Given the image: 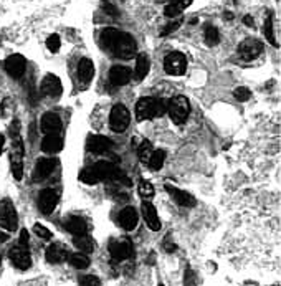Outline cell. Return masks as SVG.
<instances>
[{
	"instance_id": "obj_28",
	"label": "cell",
	"mask_w": 281,
	"mask_h": 286,
	"mask_svg": "<svg viewBox=\"0 0 281 286\" xmlns=\"http://www.w3.org/2000/svg\"><path fill=\"white\" fill-rule=\"evenodd\" d=\"M75 247L78 248L80 252H84V253H88V252H93V247H95V243H93V240L89 238V236L86 234H83V235H76V238H75Z\"/></svg>"
},
{
	"instance_id": "obj_8",
	"label": "cell",
	"mask_w": 281,
	"mask_h": 286,
	"mask_svg": "<svg viewBox=\"0 0 281 286\" xmlns=\"http://www.w3.org/2000/svg\"><path fill=\"white\" fill-rule=\"evenodd\" d=\"M9 255H10L12 263H14L17 268H20V269L30 268L32 258H30V253H28V247H25V245L17 243L15 247L10 248V253H9Z\"/></svg>"
},
{
	"instance_id": "obj_1",
	"label": "cell",
	"mask_w": 281,
	"mask_h": 286,
	"mask_svg": "<svg viewBox=\"0 0 281 286\" xmlns=\"http://www.w3.org/2000/svg\"><path fill=\"white\" fill-rule=\"evenodd\" d=\"M101 43L106 50L113 51L121 60H131L137 55V47L132 36L116 28H106L101 34Z\"/></svg>"
},
{
	"instance_id": "obj_42",
	"label": "cell",
	"mask_w": 281,
	"mask_h": 286,
	"mask_svg": "<svg viewBox=\"0 0 281 286\" xmlns=\"http://www.w3.org/2000/svg\"><path fill=\"white\" fill-rule=\"evenodd\" d=\"M9 240V234L7 232H0V243H5Z\"/></svg>"
},
{
	"instance_id": "obj_32",
	"label": "cell",
	"mask_w": 281,
	"mask_h": 286,
	"mask_svg": "<svg viewBox=\"0 0 281 286\" xmlns=\"http://www.w3.org/2000/svg\"><path fill=\"white\" fill-rule=\"evenodd\" d=\"M218 38H220V35H218L217 28L212 27V25H209L205 28V40H207V43H209V45H217Z\"/></svg>"
},
{
	"instance_id": "obj_20",
	"label": "cell",
	"mask_w": 281,
	"mask_h": 286,
	"mask_svg": "<svg viewBox=\"0 0 281 286\" xmlns=\"http://www.w3.org/2000/svg\"><path fill=\"white\" fill-rule=\"evenodd\" d=\"M63 141L58 134H45L43 141H42V151L47 154H56L62 151Z\"/></svg>"
},
{
	"instance_id": "obj_26",
	"label": "cell",
	"mask_w": 281,
	"mask_h": 286,
	"mask_svg": "<svg viewBox=\"0 0 281 286\" xmlns=\"http://www.w3.org/2000/svg\"><path fill=\"white\" fill-rule=\"evenodd\" d=\"M95 75V67H93V61L88 58H83L78 65V76L81 81H89Z\"/></svg>"
},
{
	"instance_id": "obj_7",
	"label": "cell",
	"mask_w": 281,
	"mask_h": 286,
	"mask_svg": "<svg viewBox=\"0 0 281 286\" xmlns=\"http://www.w3.org/2000/svg\"><path fill=\"white\" fill-rule=\"evenodd\" d=\"M185 68H187V60L182 53H170V55L165 56L164 69L167 75L181 76L185 73Z\"/></svg>"
},
{
	"instance_id": "obj_11",
	"label": "cell",
	"mask_w": 281,
	"mask_h": 286,
	"mask_svg": "<svg viewBox=\"0 0 281 286\" xmlns=\"http://www.w3.org/2000/svg\"><path fill=\"white\" fill-rule=\"evenodd\" d=\"M109 253L116 261H123L128 260L132 255V245L128 240H117L109 245Z\"/></svg>"
},
{
	"instance_id": "obj_43",
	"label": "cell",
	"mask_w": 281,
	"mask_h": 286,
	"mask_svg": "<svg viewBox=\"0 0 281 286\" xmlns=\"http://www.w3.org/2000/svg\"><path fill=\"white\" fill-rule=\"evenodd\" d=\"M3 146H5V136H3V134H0V156H2Z\"/></svg>"
},
{
	"instance_id": "obj_39",
	"label": "cell",
	"mask_w": 281,
	"mask_h": 286,
	"mask_svg": "<svg viewBox=\"0 0 281 286\" xmlns=\"http://www.w3.org/2000/svg\"><path fill=\"white\" fill-rule=\"evenodd\" d=\"M80 283H81V285L96 286V285H99V280H98L96 276H91V275H89V276H83V278H81V280H80Z\"/></svg>"
},
{
	"instance_id": "obj_13",
	"label": "cell",
	"mask_w": 281,
	"mask_h": 286,
	"mask_svg": "<svg viewBox=\"0 0 281 286\" xmlns=\"http://www.w3.org/2000/svg\"><path fill=\"white\" fill-rule=\"evenodd\" d=\"M132 80V71L128 67H113L111 71H109V81H111L115 86H124L129 81Z\"/></svg>"
},
{
	"instance_id": "obj_21",
	"label": "cell",
	"mask_w": 281,
	"mask_h": 286,
	"mask_svg": "<svg viewBox=\"0 0 281 286\" xmlns=\"http://www.w3.org/2000/svg\"><path fill=\"white\" fill-rule=\"evenodd\" d=\"M119 225L124 228V230H134L137 225V212L134 210L132 207H126L121 210L119 214Z\"/></svg>"
},
{
	"instance_id": "obj_9",
	"label": "cell",
	"mask_w": 281,
	"mask_h": 286,
	"mask_svg": "<svg viewBox=\"0 0 281 286\" xmlns=\"http://www.w3.org/2000/svg\"><path fill=\"white\" fill-rule=\"evenodd\" d=\"M262 51H263L262 42H258V40H253V38L243 40V42L240 43V47H238L240 56H242V58L245 60V61H253V60H256Z\"/></svg>"
},
{
	"instance_id": "obj_10",
	"label": "cell",
	"mask_w": 281,
	"mask_h": 286,
	"mask_svg": "<svg viewBox=\"0 0 281 286\" xmlns=\"http://www.w3.org/2000/svg\"><path fill=\"white\" fill-rule=\"evenodd\" d=\"M63 86L62 81H60L58 76L55 75H45V78L42 81V93L48 98H58L62 95Z\"/></svg>"
},
{
	"instance_id": "obj_2",
	"label": "cell",
	"mask_w": 281,
	"mask_h": 286,
	"mask_svg": "<svg viewBox=\"0 0 281 286\" xmlns=\"http://www.w3.org/2000/svg\"><path fill=\"white\" fill-rule=\"evenodd\" d=\"M165 113H167V101L157 100V98H142L136 104V116L139 121L164 116Z\"/></svg>"
},
{
	"instance_id": "obj_31",
	"label": "cell",
	"mask_w": 281,
	"mask_h": 286,
	"mask_svg": "<svg viewBox=\"0 0 281 286\" xmlns=\"http://www.w3.org/2000/svg\"><path fill=\"white\" fill-rule=\"evenodd\" d=\"M80 181L84 182V184H89V185H93V184H98L99 181H98L96 174L93 172L91 167H88V169H84L83 172L80 174Z\"/></svg>"
},
{
	"instance_id": "obj_14",
	"label": "cell",
	"mask_w": 281,
	"mask_h": 286,
	"mask_svg": "<svg viewBox=\"0 0 281 286\" xmlns=\"http://www.w3.org/2000/svg\"><path fill=\"white\" fill-rule=\"evenodd\" d=\"M165 190L169 192V195L172 197V200L176 203H179V205H182V207H194L195 205V197L192 194H189V192L177 189V187H174V185H165Z\"/></svg>"
},
{
	"instance_id": "obj_41",
	"label": "cell",
	"mask_w": 281,
	"mask_h": 286,
	"mask_svg": "<svg viewBox=\"0 0 281 286\" xmlns=\"http://www.w3.org/2000/svg\"><path fill=\"white\" fill-rule=\"evenodd\" d=\"M18 243H22V245H25V247H28V234H27V230L20 232V242Z\"/></svg>"
},
{
	"instance_id": "obj_37",
	"label": "cell",
	"mask_w": 281,
	"mask_h": 286,
	"mask_svg": "<svg viewBox=\"0 0 281 286\" xmlns=\"http://www.w3.org/2000/svg\"><path fill=\"white\" fill-rule=\"evenodd\" d=\"M233 96L237 98L238 101H247V100H250V96H251V91L248 88H245V86H240V88H237L233 91Z\"/></svg>"
},
{
	"instance_id": "obj_25",
	"label": "cell",
	"mask_w": 281,
	"mask_h": 286,
	"mask_svg": "<svg viewBox=\"0 0 281 286\" xmlns=\"http://www.w3.org/2000/svg\"><path fill=\"white\" fill-rule=\"evenodd\" d=\"M190 3H192V0H172V2L165 7L164 14L167 17H177V15L182 14V10L190 5Z\"/></svg>"
},
{
	"instance_id": "obj_33",
	"label": "cell",
	"mask_w": 281,
	"mask_h": 286,
	"mask_svg": "<svg viewBox=\"0 0 281 286\" xmlns=\"http://www.w3.org/2000/svg\"><path fill=\"white\" fill-rule=\"evenodd\" d=\"M139 194L142 197L150 199L154 195V185L149 181H141L139 182Z\"/></svg>"
},
{
	"instance_id": "obj_23",
	"label": "cell",
	"mask_w": 281,
	"mask_h": 286,
	"mask_svg": "<svg viewBox=\"0 0 281 286\" xmlns=\"http://www.w3.org/2000/svg\"><path fill=\"white\" fill-rule=\"evenodd\" d=\"M148 73H149V60L144 53H141V55H137V58H136V67H134L132 78L136 81H142L146 76H148Z\"/></svg>"
},
{
	"instance_id": "obj_5",
	"label": "cell",
	"mask_w": 281,
	"mask_h": 286,
	"mask_svg": "<svg viewBox=\"0 0 281 286\" xmlns=\"http://www.w3.org/2000/svg\"><path fill=\"white\" fill-rule=\"evenodd\" d=\"M93 172L96 174L98 181H121L124 182V174L117 169L116 166L109 164V162H96L95 166H91Z\"/></svg>"
},
{
	"instance_id": "obj_36",
	"label": "cell",
	"mask_w": 281,
	"mask_h": 286,
	"mask_svg": "<svg viewBox=\"0 0 281 286\" xmlns=\"http://www.w3.org/2000/svg\"><path fill=\"white\" fill-rule=\"evenodd\" d=\"M33 232L36 235L40 236V238H45V240H50L51 236H53V234L50 230H48L47 227H43L42 223H35V227H33Z\"/></svg>"
},
{
	"instance_id": "obj_35",
	"label": "cell",
	"mask_w": 281,
	"mask_h": 286,
	"mask_svg": "<svg viewBox=\"0 0 281 286\" xmlns=\"http://www.w3.org/2000/svg\"><path fill=\"white\" fill-rule=\"evenodd\" d=\"M60 45H62V42H60V36L58 35H50L47 40V47L48 50H50L51 53H56L60 50Z\"/></svg>"
},
{
	"instance_id": "obj_4",
	"label": "cell",
	"mask_w": 281,
	"mask_h": 286,
	"mask_svg": "<svg viewBox=\"0 0 281 286\" xmlns=\"http://www.w3.org/2000/svg\"><path fill=\"white\" fill-rule=\"evenodd\" d=\"M18 225V217L10 199H3L0 202V227L5 232H15Z\"/></svg>"
},
{
	"instance_id": "obj_18",
	"label": "cell",
	"mask_w": 281,
	"mask_h": 286,
	"mask_svg": "<svg viewBox=\"0 0 281 286\" xmlns=\"http://www.w3.org/2000/svg\"><path fill=\"white\" fill-rule=\"evenodd\" d=\"M88 151L93 154H104L108 152L109 148H111V141L104 136H99V134H95V136L88 137Z\"/></svg>"
},
{
	"instance_id": "obj_44",
	"label": "cell",
	"mask_w": 281,
	"mask_h": 286,
	"mask_svg": "<svg viewBox=\"0 0 281 286\" xmlns=\"http://www.w3.org/2000/svg\"><path fill=\"white\" fill-rule=\"evenodd\" d=\"M243 22H245L247 23V25H253V20H251V17H245V18H243Z\"/></svg>"
},
{
	"instance_id": "obj_34",
	"label": "cell",
	"mask_w": 281,
	"mask_h": 286,
	"mask_svg": "<svg viewBox=\"0 0 281 286\" xmlns=\"http://www.w3.org/2000/svg\"><path fill=\"white\" fill-rule=\"evenodd\" d=\"M264 35H266V38L270 40V42L275 45V47H278L276 36H275V34H273V20H271V15L266 18V22H264Z\"/></svg>"
},
{
	"instance_id": "obj_38",
	"label": "cell",
	"mask_w": 281,
	"mask_h": 286,
	"mask_svg": "<svg viewBox=\"0 0 281 286\" xmlns=\"http://www.w3.org/2000/svg\"><path fill=\"white\" fill-rule=\"evenodd\" d=\"M182 25V18H179V20H174V22H170L169 25H167L164 28V32H162V35H169V34H172V32H176L179 27Z\"/></svg>"
},
{
	"instance_id": "obj_40",
	"label": "cell",
	"mask_w": 281,
	"mask_h": 286,
	"mask_svg": "<svg viewBox=\"0 0 281 286\" xmlns=\"http://www.w3.org/2000/svg\"><path fill=\"white\" fill-rule=\"evenodd\" d=\"M103 9H104L106 12H108L109 15H115V17L117 15V10H116V7H115V5H111V3L104 2V3H103Z\"/></svg>"
},
{
	"instance_id": "obj_16",
	"label": "cell",
	"mask_w": 281,
	"mask_h": 286,
	"mask_svg": "<svg viewBox=\"0 0 281 286\" xmlns=\"http://www.w3.org/2000/svg\"><path fill=\"white\" fill-rule=\"evenodd\" d=\"M40 126H42V131L45 134H58L62 131V119L55 113H45Z\"/></svg>"
},
{
	"instance_id": "obj_3",
	"label": "cell",
	"mask_w": 281,
	"mask_h": 286,
	"mask_svg": "<svg viewBox=\"0 0 281 286\" xmlns=\"http://www.w3.org/2000/svg\"><path fill=\"white\" fill-rule=\"evenodd\" d=\"M167 113H169L170 119L176 124H182L190 113V104L185 96H174L172 100L167 103Z\"/></svg>"
},
{
	"instance_id": "obj_29",
	"label": "cell",
	"mask_w": 281,
	"mask_h": 286,
	"mask_svg": "<svg viewBox=\"0 0 281 286\" xmlns=\"http://www.w3.org/2000/svg\"><path fill=\"white\" fill-rule=\"evenodd\" d=\"M89 258L84 253H75V255L70 256V265L71 267H75L76 269H83V268H88L89 267Z\"/></svg>"
},
{
	"instance_id": "obj_19",
	"label": "cell",
	"mask_w": 281,
	"mask_h": 286,
	"mask_svg": "<svg viewBox=\"0 0 281 286\" xmlns=\"http://www.w3.org/2000/svg\"><path fill=\"white\" fill-rule=\"evenodd\" d=\"M142 215H144L146 225H148L150 230L159 232L161 230V220H159V215L156 212V207L150 202H144L142 203Z\"/></svg>"
},
{
	"instance_id": "obj_12",
	"label": "cell",
	"mask_w": 281,
	"mask_h": 286,
	"mask_svg": "<svg viewBox=\"0 0 281 286\" xmlns=\"http://www.w3.org/2000/svg\"><path fill=\"white\" fill-rule=\"evenodd\" d=\"M27 61L22 55H12L5 60V69L12 78H20L25 73Z\"/></svg>"
},
{
	"instance_id": "obj_30",
	"label": "cell",
	"mask_w": 281,
	"mask_h": 286,
	"mask_svg": "<svg viewBox=\"0 0 281 286\" xmlns=\"http://www.w3.org/2000/svg\"><path fill=\"white\" fill-rule=\"evenodd\" d=\"M137 154H139V159L142 164H148L150 154H152V144H150L149 141H142V144L139 146V149H137Z\"/></svg>"
},
{
	"instance_id": "obj_27",
	"label": "cell",
	"mask_w": 281,
	"mask_h": 286,
	"mask_svg": "<svg viewBox=\"0 0 281 286\" xmlns=\"http://www.w3.org/2000/svg\"><path fill=\"white\" fill-rule=\"evenodd\" d=\"M164 161H165V152L162 149H156V151H152V154H150L148 166L150 167V169L159 170L162 166H164Z\"/></svg>"
},
{
	"instance_id": "obj_17",
	"label": "cell",
	"mask_w": 281,
	"mask_h": 286,
	"mask_svg": "<svg viewBox=\"0 0 281 286\" xmlns=\"http://www.w3.org/2000/svg\"><path fill=\"white\" fill-rule=\"evenodd\" d=\"M55 167H56V159H53V157L40 159V161L36 162L33 179H35V181H43V179H47L48 175H50L53 170H55Z\"/></svg>"
},
{
	"instance_id": "obj_24",
	"label": "cell",
	"mask_w": 281,
	"mask_h": 286,
	"mask_svg": "<svg viewBox=\"0 0 281 286\" xmlns=\"http://www.w3.org/2000/svg\"><path fill=\"white\" fill-rule=\"evenodd\" d=\"M65 227H66L68 232H71L73 235H83L86 234L88 225L81 217H68L66 222H65Z\"/></svg>"
},
{
	"instance_id": "obj_6",
	"label": "cell",
	"mask_w": 281,
	"mask_h": 286,
	"mask_svg": "<svg viewBox=\"0 0 281 286\" xmlns=\"http://www.w3.org/2000/svg\"><path fill=\"white\" fill-rule=\"evenodd\" d=\"M129 121H131V114H129L128 108L123 104H116L115 108L111 109V116H109V124H111V129L116 131V133H123V131L128 129Z\"/></svg>"
},
{
	"instance_id": "obj_22",
	"label": "cell",
	"mask_w": 281,
	"mask_h": 286,
	"mask_svg": "<svg viewBox=\"0 0 281 286\" xmlns=\"http://www.w3.org/2000/svg\"><path fill=\"white\" fill-rule=\"evenodd\" d=\"M45 256H47V261H50V263H62V261L68 258V252L62 245L55 243V245H51V247H48Z\"/></svg>"
},
{
	"instance_id": "obj_15",
	"label": "cell",
	"mask_w": 281,
	"mask_h": 286,
	"mask_svg": "<svg viewBox=\"0 0 281 286\" xmlns=\"http://www.w3.org/2000/svg\"><path fill=\"white\" fill-rule=\"evenodd\" d=\"M56 202H58V199H56L55 190L45 189V190L40 192V195H38V208L43 212L45 215L51 214V212L55 210Z\"/></svg>"
}]
</instances>
